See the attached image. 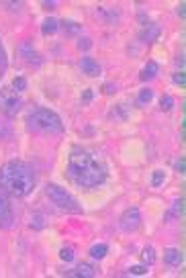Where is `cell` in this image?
<instances>
[{"label": "cell", "mask_w": 186, "mask_h": 278, "mask_svg": "<svg viewBox=\"0 0 186 278\" xmlns=\"http://www.w3.org/2000/svg\"><path fill=\"white\" fill-rule=\"evenodd\" d=\"M66 174L70 182L80 190H94L107 182L109 168L94 152L86 147H74L68 158Z\"/></svg>", "instance_id": "obj_1"}, {"label": "cell", "mask_w": 186, "mask_h": 278, "mask_svg": "<svg viewBox=\"0 0 186 278\" xmlns=\"http://www.w3.org/2000/svg\"><path fill=\"white\" fill-rule=\"evenodd\" d=\"M37 184V174L31 164L23 160H10L0 166V190L15 199H23L33 192Z\"/></svg>", "instance_id": "obj_2"}, {"label": "cell", "mask_w": 186, "mask_h": 278, "mask_svg": "<svg viewBox=\"0 0 186 278\" xmlns=\"http://www.w3.org/2000/svg\"><path fill=\"white\" fill-rule=\"evenodd\" d=\"M64 129L62 117L49 109H35L27 117L29 133H64Z\"/></svg>", "instance_id": "obj_3"}, {"label": "cell", "mask_w": 186, "mask_h": 278, "mask_svg": "<svg viewBox=\"0 0 186 278\" xmlns=\"http://www.w3.org/2000/svg\"><path fill=\"white\" fill-rule=\"evenodd\" d=\"M43 192H45V196H47V199L57 208H62V211H66V213H82V207H80V203L66 188L57 186V184H45Z\"/></svg>", "instance_id": "obj_4"}, {"label": "cell", "mask_w": 186, "mask_h": 278, "mask_svg": "<svg viewBox=\"0 0 186 278\" xmlns=\"http://www.w3.org/2000/svg\"><path fill=\"white\" fill-rule=\"evenodd\" d=\"M23 107V98L13 86L0 88V113H4L6 117H15Z\"/></svg>", "instance_id": "obj_5"}, {"label": "cell", "mask_w": 186, "mask_h": 278, "mask_svg": "<svg viewBox=\"0 0 186 278\" xmlns=\"http://www.w3.org/2000/svg\"><path fill=\"white\" fill-rule=\"evenodd\" d=\"M141 211L137 207H129L125 208L123 215L119 217V229L125 231V233H135V231L141 227Z\"/></svg>", "instance_id": "obj_6"}, {"label": "cell", "mask_w": 186, "mask_h": 278, "mask_svg": "<svg viewBox=\"0 0 186 278\" xmlns=\"http://www.w3.org/2000/svg\"><path fill=\"white\" fill-rule=\"evenodd\" d=\"M15 223V208H13V203L10 199L0 192V229H10Z\"/></svg>", "instance_id": "obj_7"}, {"label": "cell", "mask_w": 186, "mask_h": 278, "mask_svg": "<svg viewBox=\"0 0 186 278\" xmlns=\"http://www.w3.org/2000/svg\"><path fill=\"white\" fill-rule=\"evenodd\" d=\"M162 35V27L158 23H143L141 31H139V41L141 43H156Z\"/></svg>", "instance_id": "obj_8"}, {"label": "cell", "mask_w": 186, "mask_h": 278, "mask_svg": "<svg viewBox=\"0 0 186 278\" xmlns=\"http://www.w3.org/2000/svg\"><path fill=\"white\" fill-rule=\"evenodd\" d=\"M62 274L72 276V278H94V276H98V270H96V266H92L88 262H82L72 270H64Z\"/></svg>", "instance_id": "obj_9"}, {"label": "cell", "mask_w": 186, "mask_h": 278, "mask_svg": "<svg viewBox=\"0 0 186 278\" xmlns=\"http://www.w3.org/2000/svg\"><path fill=\"white\" fill-rule=\"evenodd\" d=\"M164 262L168 266H172V268H178V266L184 264V254L178 250V248H168L164 252Z\"/></svg>", "instance_id": "obj_10"}, {"label": "cell", "mask_w": 186, "mask_h": 278, "mask_svg": "<svg viewBox=\"0 0 186 278\" xmlns=\"http://www.w3.org/2000/svg\"><path fill=\"white\" fill-rule=\"evenodd\" d=\"M80 68H82V72L86 74V76H90V78H96L98 74H100V66H98V62L94 60V57H82L80 60Z\"/></svg>", "instance_id": "obj_11"}, {"label": "cell", "mask_w": 186, "mask_h": 278, "mask_svg": "<svg viewBox=\"0 0 186 278\" xmlns=\"http://www.w3.org/2000/svg\"><path fill=\"white\" fill-rule=\"evenodd\" d=\"M21 57L27 64H39V55H37V51L33 49V43L31 41H23L21 43Z\"/></svg>", "instance_id": "obj_12"}, {"label": "cell", "mask_w": 186, "mask_h": 278, "mask_svg": "<svg viewBox=\"0 0 186 278\" xmlns=\"http://www.w3.org/2000/svg\"><path fill=\"white\" fill-rule=\"evenodd\" d=\"M158 74H160V64L154 62V60H149V62L143 66L141 74H139V80H141V82H147V80H154Z\"/></svg>", "instance_id": "obj_13"}, {"label": "cell", "mask_w": 186, "mask_h": 278, "mask_svg": "<svg viewBox=\"0 0 186 278\" xmlns=\"http://www.w3.org/2000/svg\"><path fill=\"white\" fill-rule=\"evenodd\" d=\"M57 29H60V21H55V19H45L43 21V25H41V35L43 37H49V35L57 33Z\"/></svg>", "instance_id": "obj_14"}, {"label": "cell", "mask_w": 186, "mask_h": 278, "mask_svg": "<svg viewBox=\"0 0 186 278\" xmlns=\"http://www.w3.org/2000/svg\"><path fill=\"white\" fill-rule=\"evenodd\" d=\"M88 254H90L92 260H102L109 254V243H94V246L90 248Z\"/></svg>", "instance_id": "obj_15"}, {"label": "cell", "mask_w": 186, "mask_h": 278, "mask_svg": "<svg viewBox=\"0 0 186 278\" xmlns=\"http://www.w3.org/2000/svg\"><path fill=\"white\" fill-rule=\"evenodd\" d=\"M109 117L115 119V121H125V119H127V102L117 104V107H115V109L109 113Z\"/></svg>", "instance_id": "obj_16"}, {"label": "cell", "mask_w": 186, "mask_h": 278, "mask_svg": "<svg viewBox=\"0 0 186 278\" xmlns=\"http://www.w3.org/2000/svg\"><path fill=\"white\" fill-rule=\"evenodd\" d=\"M152 98H154V90H149V88H143L141 92L137 94V100H135V104L137 107H145V104H149L152 102Z\"/></svg>", "instance_id": "obj_17"}, {"label": "cell", "mask_w": 186, "mask_h": 278, "mask_svg": "<svg viewBox=\"0 0 186 278\" xmlns=\"http://www.w3.org/2000/svg\"><path fill=\"white\" fill-rule=\"evenodd\" d=\"M60 27H62L68 35H76V33L82 31V25H80V23H76V21H62Z\"/></svg>", "instance_id": "obj_18"}, {"label": "cell", "mask_w": 186, "mask_h": 278, "mask_svg": "<svg viewBox=\"0 0 186 278\" xmlns=\"http://www.w3.org/2000/svg\"><path fill=\"white\" fill-rule=\"evenodd\" d=\"M141 262H143L145 266H152V264L156 262V250H154L152 246L143 248V252H141Z\"/></svg>", "instance_id": "obj_19"}, {"label": "cell", "mask_w": 186, "mask_h": 278, "mask_svg": "<svg viewBox=\"0 0 186 278\" xmlns=\"http://www.w3.org/2000/svg\"><path fill=\"white\" fill-rule=\"evenodd\" d=\"M6 68H8V57H6V49H4V45H2V39H0V78L4 76Z\"/></svg>", "instance_id": "obj_20"}, {"label": "cell", "mask_w": 186, "mask_h": 278, "mask_svg": "<svg viewBox=\"0 0 186 278\" xmlns=\"http://www.w3.org/2000/svg\"><path fill=\"white\" fill-rule=\"evenodd\" d=\"M174 98L170 96V94H162V98H160V111H164V113H168V111H172L174 109Z\"/></svg>", "instance_id": "obj_21"}, {"label": "cell", "mask_w": 186, "mask_h": 278, "mask_svg": "<svg viewBox=\"0 0 186 278\" xmlns=\"http://www.w3.org/2000/svg\"><path fill=\"white\" fill-rule=\"evenodd\" d=\"M164 180H166V172H164V170H154V174H152V186H154V188L162 186V184H164Z\"/></svg>", "instance_id": "obj_22"}, {"label": "cell", "mask_w": 186, "mask_h": 278, "mask_svg": "<svg viewBox=\"0 0 186 278\" xmlns=\"http://www.w3.org/2000/svg\"><path fill=\"white\" fill-rule=\"evenodd\" d=\"M170 215H174V217H182L184 215V199H182V196L174 201V207H172V213Z\"/></svg>", "instance_id": "obj_23"}, {"label": "cell", "mask_w": 186, "mask_h": 278, "mask_svg": "<svg viewBox=\"0 0 186 278\" xmlns=\"http://www.w3.org/2000/svg\"><path fill=\"white\" fill-rule=\"evenodd\" d=\"M13 88L19 92V94H21L23 90H27V78H25V76H17V78L13 80Z\"/></svg>", "instance_id": "obj_24"}, {"label": "cell", "mask_w": 186, "mask_h": 278, "mask_svg": "<svg viewBox=\"0 0 186 278\" xmlns=\"http://www.w3.org/2000/svg\"><path fill=\"white\" fill-rule=\"evenodd\" d=\"M76 47H78L80 51H88V49L92 47V39H90V37H80V39L76 41Z\"/></svg>", "instance_id": "obj_25"}, {"label": "cell", "mask_w": 186, "mask_h": 278, "mask_svg": "<svg viewBox=\"0 0 186 278\" xmlns=\"http://www.w3.org/2000/svg\"><path fill=\"white\" fill-rule=\"evenodd\" d=\"M60 258L64 260V262H72L74 258H76V254H74V248H62V252H60Z\"/></svg>", "instance_id": "obj_26"}, {"label": "cell", "mask_w": 186, "mask_h": 278, "mask_svg": "<svg viewBox=\"0 0 186 278\" xmlns=\"http://www.w3.org/2000/svg\"><path fill=\"white\" fill-rule=\"evenodd\" d=\"M149 270H147V266L143 264V266H131L129 268V274H133V276H145Z\"/></svg>", "instance_id": "obj_27"}, {"label": "cell", "mask_w": 186, "mask_h": 278, "mask_svg": "<svg viewBox=\"0 0 186 278\" xmlns=\"http://www.w3.org/2000/svg\"><path fill=\"white\" fill-rule=\"evenodd\" d=\"M172 82L176 84V86H180V88H184V84H186V78H184V72H176L172 76Z\"/></svg>", "instance_id": "obj_28"}, {"label": "cell", "mask_w": 186, "mask_h": 278, "mask_svg": "<svg viewBox=\"0 0 186 278\" xmlns=\"http://www.w3.org/2000/svg\"><path fill=\"white\" fill-rule=\"evenodd\" d=\"M92 98H94V90H92V88H86V90L82 92V104H90Z\"/></svg>", "instance_id": "obj_29"}, {"label": "cell", "mask_w": 186, "mask_h": 278, "mask_svg": "<svg viewBox=\"0 0 186 278\" xmlns=\"http://www.w3.org/2000/svg\"><path fill=\"white\" fill-rule=\"evenodd\" d=\"M31 227L33 229H43V217L41 215H33L31 217Z\"/></svg>", "instance_id": "obj_30"}, {"label": "cell", "mask_w": 186, "mask_h": 278, "mask_svg": "<svg viewBox=\"0 0 186 278\" xmlns=\"http://www.w3.org/2000/svg\"><path fill=\"white\" fill-rule=\"evenodd\" d=\"M10 137V123H0V139Z\"/></svg>", "instance_id": "obj_31"}, {"label": "cell", "mask_w": 186, "mask_h": 278, "mask_svg": "<svg viewBox=\"0 0 186 278\" xmlns=\"http://www.w3.org/2000/svg\"><path fill=\"white\" fill-rule=\"evenodd\" d=\"M184 166H186V164H184V158H182V156H180L176 162H174V170H176L180 176H184Z\"/></svg>", "instance_id": "obj_32"}, {"label": "cell", "mask_w": 186, "mask_h": 278, "mask_svg": "<svg viewBox=\"0 0 186 278\" xmlns=\"http://www.w3.org/2000/svg\"><path fill=\"white\" fill-rule=\"evenodd\" d=\"M102 90H104V94H115V92H117V84L107 82V84L102 86Z\"/></svg>", "instance_id": "obj_33"}, {"label": "cell", "mask_w": 186, "mask_h": 278, "mask_svg": "<svg viewBox=\"0 0 186 278\" xmlns=\"http://www.w3.org/2000/svg\"><path fill=\"white\" fill-rule=\"evenodd\" d=\"M184 8H186V2H180V4L176 6V13H178L180 19H184V15H186V10H184Z\"/></svg>", "instance_id": "obj_34"}, {"label": "cell", "mask_w": 186, "mask_h": 278, "mask_svg": "<svg viewBox=\"0 0 186 278\" xmlns=\"http://www.w3.org/2000/svg\"><path fill=\"white\" fill-rule=\"evenodd\" d=\"M43 6L49 8V10H53V8H55V2H43Z\"/></svg>", "instance_id": "obj_35"}]
</instances>
